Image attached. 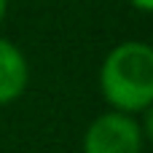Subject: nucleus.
I'll use <instances>...</instances> for the list:
<instances>
[{"label":"nucleus","instance_id":"1","mask_svg":"<svg viewBox=\"0 0 153 153\" xmlns=\"http://www.w3.org/2000/svg\"><path fill=\"white\" fill-rule=\"evenodd\" d=\"M100 91L110 110L143 113L153 105V48L143 40H124L108 51L100 67Z\"/></svg>","mask_w":153,"mask_h":153},{"label":"nucleus","instance_id":"5","mask_svg":"<svg viewBox=\"0 0 153 153\" xmlns=\"http://www.w3.org/2000/svg\"><path fill=\"white\" fill-rule=\"evenodd\" d=\"M137 11H145V13H153V0H129Z\"/></svg>","mask_w":153,"mask_h":153},{"label":"nucleus","instance_id":"3","mask_svg":"<svg viewBox=\"0 0 153 153\" xmlns=\"http://www.w3.org/2000/svg\"><path fill=\"white\" fill-rule=\"evenodd\" d=\"M30 83V65L19 46L0 38V105L16 102Z\"/></svg>","mask_w":153,"mask_h":153},{"label":"nucleus","instance_id":"7","mask_svg":"<svg viewBox=\"0 0 153 153\" xmlns=\"http://www.w3.org/2000/svg\"><path fill=\"white\" fill-rule=\"evenodd\" d=\"M151 48H153V40H151Z\"/></svg>","mask_w":153,"mask_h":153},{"label":"nucleus","instance_id":"6","mask_svg":"<svg viewBox=\"0 0 153 153\" xmlns=\"http://www.w3.org/2000/svg\"><path fill=\"white\" fill-rule=\"evenodd\" d=\"M5 11H8V0H0V22H3V16H5Z\"/></svg>","mask_w":153,"mask_h":153},{"label":"nucleus","instance_id":"4","mask_svg":"<svg viewBox=\"0 0 153 153\" xmlns=\"http://www.w3.org/2000/svg\"><path fill=\"white\" fill-rule=\"evenodd\" d=\"M140 132H143V140L153 145V105H148L143 110V121H140Z\"/></svg>","mask_w":153,"mask_h":153},{"label":"nucleus","instance_id":"2","mask_svg":"<svg viewBox=\"0 0 153 153\" xmlns=\"http://www.w3.org/2000/svg\"><path fill=\"white\" fill-rule=\"evenodd\" d=\"M140 121L121 110H108L97 116L81 140L83 153H140L143 151Z\"/></svg>","mask_w":153,"mask_h":153}]
</instances>
